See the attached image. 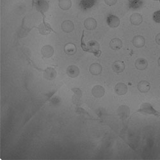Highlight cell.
<instances>
[{
	"instance_id": "6da1fadb",
	"label": "cell",
	"mask_w": 160,
	"mask_h": 160,
	"mask_svg": "<svg viewBox=\"0 0 160 160\" xmlns=\"http://www.w3.org/2000/svg\"><path fill=\"white\" fill-rule=\"evenodd\" d=\"M108 25L111 28H117L120 24V19L119 18L114 15H110L107 18V20H106Z\"/></svg>"
},
{
	"instance_id": "7a4b0ae2",
	"label": "cell",
	"mask_w": 160,
	"mask_h": 160,
	"mask_svg": "<svg viewBox=\"0 0 160 160\" xmlns=\"http://www.w3.org/2000/svg\"><path fill=\"white\" fill-rule=\"evenodd\" d=\"M92 95L96 98H102L105 94L104 88L101 85H96L92 90Z\"/></svg>"
},
{
	"instance_id": "3957f363",
	"label": "cell",
	"mask_w": 160,
	"mask_h": 160,
	"mask_svg": "<svg viewBox=\"0 0 160 160\" xmlns=\"http://www.w3.org/2000/svg\"><path fill=\"white\" fill-rule=\"evenodd\" d=\"M62 30L66 33H70L72 32L74 29V23L71 21L69 20H66L64 21L62 23Z\"/></svg>"
},
{
	"instance_id": "277c9868",
	"label": "cell",
	"mask_w": 160,
	"mask_h": 160,
	"mask_svg": "<svg viewBox=\"0 0 160 160\" xmlns=\"http://www.w3.org/2000/svg\"><path fill=\"white\" fill-rule=\"evenodd\" d=\"M117 113L120 117L125 119L129 117V113H130V110L128 108V106L123 105V106H121L118 108Z\"/></svg>"
},
{
	"instance_id": "5b68a950",
	"label": "cell",
	"mask_w": 160,
	"mask_h": 160,
	"mask_svg": "<svg viewBox=\"0 0 160 160\" xmlns=\"http://www.w3.org/2000/svg\"><path fill=\"white\" fill-rule=\"evenodd\" d=\"M115 91L118 95L123 96L127 93V85L123 83H118L115 87Z\"/></svg>"
},
{
	"instance_id": "8992f818",
	"label": "cell",
	"mask_w": 160,
	"mask_h": 160,
	"mask_svg": "<svg viewBox=\"0 0 160 160\" xmlns=\"http://www.w3.org/2000/svg\"><path fill=\"white\" fill-rule=\"evenodd\" d=\"M85 27L88 30H94L97 27V22L94 18H87L84 22Z\"/></svg>"
},
{
	"instance_id": "52a82bcc",
	"label": "cell",
	"mask_w": 160,
	"mask_h": 160,
	"mask_svg": "<svg viewBox=\"0 0 160 160\" xmlns=\"http://www.w3.org/2000/svg\"><path fill=\"white\" fill-rule=\"evenodd\" d=\"M112 68L116 73H121L125 69V64L122 61H116L113 63Z\"/></svg>"
},
{
	"instance_id": "ba28073f",
	"label": "cell",
	"mask_w": 160,
	"mask_h": 160,
	"mask_svg": "<svg viewBox=\"0 0 160 160\" xmlns=\"http://www.w3.org/2000/svg\"><path fill=\"white\" fill-rule=\"evenodd\" d=\"M145 44V40L143 36L137 35L132 39V44L136 48H140L144 46Z\"/></svg>"
},
{
	"instance_id": "9c48e42d",
	"label": "cell",
	"mask_w": 160,
	"mask_h": 160,
	"mask_svg": "<svg viewBox=\"0 0 160 160\" xmlns=\"http://www.w3.org/2000/svg\"><path fill=\"white\" fill-rule=\"evenodd\" d=\"M67 74L71 78H76L79 74V69L76 65H70L67 69Z\"/></svg>"
},
{
	"instance_id": "30bf717a",
	"label": "cell",
	"mask_w": 160,
	"mask_h": 160,
	"mask_svg": "<svg viewBox=\"0 0 160 160\" xmlns=\"http://www.w3.org/2000/svg\"><path fill=\"white\" fill-rule=\"evenodd\" d=\"M89 71L93 75H99L102 72V66L98 63H92L90 67Z\"/></svg>"
},
{
	"instance_id": "8fae6325",
	"label": "cell",
	"mask_w": 160,
	"mask_h": 160,
	"mask_svg": "<svg viewBox=\"0 0 160 160\" xmlns=\"http://www.w3.org/2000/svg\"><path fill=\"white\" fill-rule=\"evenodd\" d=\"M110 46L113 50H118L120 49H121L122 46V42L120 38H113L110 42Z\"/></svg>"
},
{
	"instance_id": "7c38bea8",
	"label": "cell",
	"mask_w": 160,
	"mask_h": 160,
	"mask_svg": "<svg viewBox=\"0 0 160 160\" xmlns=\"http://www.w3.org/2000/svg\"><path fill=\"white\" fill-rule=\"evenodd\" d=\"M148 62L145 58H138L135 62V67L138 70H145L148 68Z\"/></svg>"
},
{
	"instance_id": "4fadbf2b",
	"label": "cell",
	"mask_w": 160,
	"mask_h": 160,
	"mask_svg": "<svg viewBox=\"0 0 160 160\" xmlns=\"http://www.w3.org/2000/svg\"><path fill=\"white\" fill-rule=\"evenodd\" d=\"M87 50L92 52H96L99 51V44L95 41H91L87 43Z\"/></svg>"
},
{
	"instance_id": "5bb4252c",
	"label": "cell",
	"mask_w": 160,
	"mask_h": 160,
	"mask_svg": "<svg viewBox=\"0 0 160 160\" xmlns=\"http://www.w3.org/2000/svg\"><path fill=\"white\" fill-rule=\"evenodd\" d=\"M44 76L48 80H53L57 76L56 71L52 68H48L44 71Z\"/></svg>"
},
{
	"instance_id": "9a60e30c",
	"label": "cell",
	"mask_w": 160,
	"mask_h": 160,
	"mask_svg": "<svg viewBox=\"0 0 160 160\" xmlns=\"http://www.w3.org/2000/svg\"><path fill=\"white\" fill-rule=\"evenodd\" d=\"M42 55L45 57V58H50L52 56L53 53H54V49H53L52 47L51 46H44L42 48Z\"/></svg>"
},
{
	"instance_id": "2e32d148",
	"label": "cell",
	"mask_w": 160,
	"mask_h": 160,
	"mask_svg": "<svg viewBox=\"0 0 160 160\" xmlns=\"http://www.w3.org/2000/svg\"><path fill=\"white\" fill-rule=\"evenodd\" d=\"M143 21V19L142 16L138 13H135V14H132L130 17V22L133 25H139Z\"/></svg>"
},
{
	"instance_id": "e0dca14e",
	"label": "cell",
	"mask_w": 160,
	"mask_h": 160,
	"mask_svg": "<svg viewBox=\"0 0 160 160\" xmlns=\"http://www.w3.org/2000/svg\"><path fill=\"white\" fill-rule=\"evenodd\" d=\"M139 112H142L148 114H154V115L157 113V112L153 109L151 105L148 103H145L142 104L141 106V109L139 110Z\"/></svg>"
},
{
	"instance_id": "ac0fdd59",
	"label": "cell",
	"mask_w": 160,
	"mask_h": 160,
	"mask_svg": "<svg viewBox=\"0 0 160 160\" xmlns=\"http://www.w3.org/2000/svg\"><path fill=\"white\" fill-rule=\"evenodd\" d=\"M138 88L140 92H141L142 93H146L150 90L151 85L148 82L142 81L138 83Z\"/></svg>"
},
{
	"instance_id": "d6986e66",
	"label": "cell",
	"mask_w": 160,
	"mask_h": 160,
	"mask_svg": "<svg viewBox=\"0 0 160 160\" xmlns=\"http://www.w3.org/2000/svg\"><path fill=\"white\" fill-rule=\"evenodd\" d=\"M64 51L67 55H74L76 52V46L72 43L67 44L64 47Z\"/></svg>"
},
{
	"instance_id": "ffe728a7",
	"label": "cell",
	"mask_w": 160,
	"mask_h": 160,
	"mask_svg": "<svg viewBox=\"0 0 160 160\" xmlns=\"http://www.w3.org/2000/svg\"><path fill=\"white\" fill-rule=\"evenodd\" d=\"M37 8L41 12H46L49 8L48 3L45 0H38L37 2Z\"/></svg>"
},
{
	"instance_id": "44dd1931",
	"label": "cell",
	"mask_w": 160,
	"mask_h": 160,
	"mask_svg": "<svg viewBox=\"0 0 160 160\" xmlns=\"http://www.w3.org/2000/svg\"><path fill=\"white\" fill-rule=\"evenodd\" d=\"M58 5L61 9L67 10L71 7L72 2L71 0H59Z\"/></svg>"
},
{
	"instance_id": "7402d4cb",
	"label": "cell",
	"mask_w": 160,
	"mask_h": 160,
	"mask_svg": "<svg viewBox=\"0 0 160 160\" xmlns=\"http://www.w3.org/2000/svg\"><path fill=\"white\" fill-rule=\"evenodd\" d=\"M153 20L157 22V23H160V10H158L155 12L153 14Z\"/></svg>"
},
{
	"instance_id": "603a6c76",
	"label": "cell",
	"mask_w": 160,
	"mask_h": 160,
	"mask_svg": "<svg viewBox=\"0 0 160 160\" xmlns=\"http://www.w3.org/2000/svg\"><path fill=\"white\" fill-rule=\"evenodd\" d=\"M117 0H104L105 3L109 6L114 5L117 3Z\"/></svg>"
},
{
	"instance_id": "cb8c5ba5",
	"label": "cell",
	"mask_w": 160,
	"mask_h": 160,
	"mask_svg": "<svg viewBox=\"0 0 160 160\" xmlns=\"http://www.w3.org/2000/svg\"><path fill=\"white\" fill-rule=\"evenodd\" d=\"M156 43L158 44V45H160V33L158 34L156 36Z\"/></svg>"
},
{
	"instance_id": "d4e9b609",
	"label": "cell",
	"mask_w": 160,
	"mask_h": 160,
	"mask_svg": "<svg viewBox=\"0 0 160 160\" xmlns=\"http://www.w3.org/2000/svg\"><path fill=\"white\" fill-rule=\"evenodd\" d=\"M128 1L131 3H137V2H138L140 0H128Z\"/></svg>"
},
{
	"instance_id": "484cf974",
	"label": "cell",
	"mask_w": 160,
	"mask_h": 160,
	"mask_svg": "<svg viewBox=\"0 0 160 160\" xmlns=\"http://www.w3.org/2000/svg\"><path fill=\"white\" fill-rule=\"evenodd\" d=\"M158 65L160 66V57L158 59Z\"/></svg>"
},
{
	"instance_id": "4316f807",
	"label": "cell",
	"mask_w": 160,
	"mask_h": 160,
	"mask_svg": "<svg viewBox=\"0 0 160 160\" xmlns=\"http://www.w3.org/2000/svg\"><path fill=\"white\" fill-rule=\"evenodd\" d=\"M154 1H159V0H154Z\"/></svg>"
}]
</instances>
